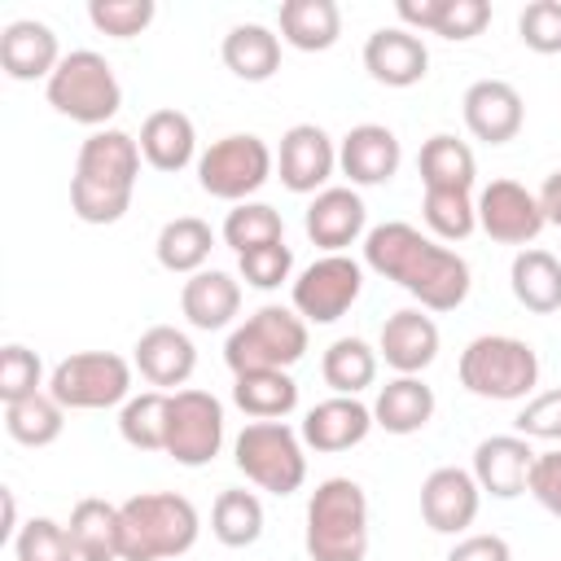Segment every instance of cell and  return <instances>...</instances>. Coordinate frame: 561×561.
Listing matches in <instances>:
<instances>
[{
	"mask_svg": "<svg viewBox=\"0 0 561 561\" xmlns=\"http://www.w3.org/2000/svg\"><path fill=\"white\" fill-rule=\"evenodd\" d=\"M364 267L408 289L425 311H456L469 298V263L403 219H386L364 237Z\"/></svg>",
	"mask_w": 561,
	"mask_h": 561,
	"instance_id": "6da1fadb",
	"label": "cell"
},
{
	"mask_svg": "<svg viewBox=\"0 0 561 561\" xmlns=\"http://www.w3.org/2000/svg\"><path fill=\"white\" fill-rule=\"evenodd\" d=\"M140 175V140L123 127H101L79 145L70 175V210L83 224H118L131 210Z\"/></svg>",
	"mask_w": 561,
	"mask_h": 561,
	"instance_id": "7a4b0ae2",
	"label": "cell"
},
{
	"mask_svg": "<svg viewBox=\"0 0 561 561\" xmlns=\"http://www.w3.org/2000/svg\"><path fill=\"white\" fill-rule=\"evenodd\" d=\"M118 517L123 561H180L202 535V517L180 491H140L118 504Z\"/></svg>",
	"mask_w": 561,
	"mask_h": 561,
	"instance_id": "3957f363",
	"label": "cell"
},
{
	"mask_svg": "<svg viewBox=\"0 0 561 561\" xmlns=\"http://www.w3.org/2000/svg\"><path fill=\"white\" fill-rule=\"evenodd\" d=\"M302 548L311 561L368 557V495L355 478H324L307 500Z\"/></svg>",
	"mask_w": 561,
	"mask_h": 561,
	"instance_id": "277c9868",
	"label": "cell"
},
{
	"mask_svg": "<svg viewBox=\"0 0 561 561\" xmlns=\"http://www.w3.org/2000/svg\"><path fill=\"white\" fill-rule=\"evenodd\" d=\"M456 373L469 394L491 403H517L530 399L539 386V355L513 333H482L460 351Z\"/></svg>",
	"mask_w": 561,
	"mask_h": 561,
	"instance_id": "5b68a950",
	"label": "cell"
},
{
	"mask_svg": "<svg viewBox=\"0 0 561 561\" xmlns=\"http://www.w3.org/2000/svg\"><path fill=\"white\" fill-rule=\"evenodd\" d=\"M44 96L61 118L92 127V131L110 127V118L123 110V83L96 48L66 53L61 66L53 70V79L44 83Z\"/></svg>",
	"mask_w": 561,
	"mask_h": 561,
	"instance_id": "8992f818",
	"label": "cell"
},
{
	"mask_svg": "<svg viewBox=\"0 0 561 561\" xmlns=\"http://www.w3.org/2000/svg\"><path fill=\"white\" fill-rule=\"evenodd\" d=\"M302 355H307V320L280 302H263L224 342V364L232 368V377L259 368H294Z\"/></svg>",
	"mask_w": 561,
	"mask_h": 561,
	"instance_id": "52a82bcc",
	"label": "cell"
},
{
	"mask_svg": "<svg viewBox=\"0 0 561 561\" xmlns=\"http://www.w3.org/2000/svg\"><path fill=\"white\" fill-rule=\"evenodd\" d=\"M237 469L272 495H294L307 482V443L285 421H250L232 438Z\"/></svg>",
	"mask_w": 561,
	"mask_h": 561,
	"instance_id": "ba28073f",
	"label": "cell"
},
{
	"mask_svg": "<svg viewBox=\"0 0 561 561\" xmlns=\"http://www.w3.org/2000/svg\"><path fill=\"white\" fill-rule=\"evenodd\" d=\"M272 171H276V153L254 131L219 136L197 158V184H202V193H210L219 202H232V206L254 202V193L272 180Z\"/></svg>",
	"mask_w": 561,
	"mask_h": 561,
	"instance_id": "9c48e42d",
	"label": "cell"
},
{
	"mask_svg": "<svg viewBox=\"0 0 561 561\" xmlns=\"http://www.w3.org/2000/svg\"><path fill=\"white\" fill-rule=\"evenodd\" d=\"M131 359L114 351H75L48 373V394L66 412H101L131 399Z\"/></svg>",
	"mask_w": 561,
	"mask_h": 561,
	"instance_id": "30bf717a",
	"label": "cell"
},
{
	"mask_svg": "<svg viewBox=\"0 0 561 561\" xmlns=\"http://www.w3.org/2000/svg\"><path fill=\"white\" fill-rule=\"evenodd\" d=\"M359 294H364V263H355L351 254H320L294 280L289 307L307 324H333L359 302Z\"/></svg>",
	"mask_w": 561,
	"mask_h": 561,
	"instance_id": "8fae6325",
	"label": "cell"
},
{
	"mask_svg": "<svg viewBox=\"0 0 561 561\" xmlns=\"http://www.w3.org/2000/svg\"><path fill=\"white\" fill-rule=\"evenodd\" d=\"M224 447V403L210 390H171V430L167 456L184 469H202Z\"/></svg>",
	"mask_w": 561,
	"mask_h": 561,
	"instance_id": "7c38bea8",
	"label": "cell"
},
{
	"mask_svg": "<svg viewBox=\"0 0 561 561\" xmlns=\"http://www.w3.org/2000/svg\"><path fill=\"white\" fill-rule=\"evenodd\" d=\"M478 228L491 241H500V245H522L526 250L548 228V219L539 210V197L526 184H517V180H491L478 193Z\"/></svg>",
	"mask_w": 561,
	"mask_h": 561,
	"instance_id": "4fadbf2b",
	"label": "cell"
},
{
	"mask_svg": "<svg viewBox=\"0 0 561 561\" xmlns=\"http://www.w3.org/2000/svg\"><path fill=\"white\" fill-rule=\"evenodd\" d=\"M337 171V145L320 123H294L276 149V175L289 193H324Z\"/></svg>",
	"mask_w": 561,
	"mask_h": 561,
	"instance_id": "5bb4252c",
	"label": "cell"
},
{
	"mask_svg": "<svg viewBox=\"0 0 561 561\" xmlns=\"http://www.w3.org/2000/svg\"><path fill=\"white\" fill-rule=\"evenodd\" d=\"M482 486L460 465H438L421 482V517L434 535H465L478 522Z\"/></svg>",
	"mask_w": 561,
	"mask_h": 561,
	"instance_id": "9a60e30c",
	"label": "cell"
},
{
	"mask_svg": "<svg viewBox=\"0 0 561 561\" xmlns=\"http://www.w3.org/2000/svg\"><path fill=\"white\" fill-rule=\"evenodd\" d=\"M460 114L473 140L482 145H508L526 123V101L508 79H478L460 96Z\"/></svg>",
	"mask_w": 561,
	"mask_h": 561,
	"instance_id": "2e32d148",
	"label": "cell"
},
{
	"mask_svg": "<svg viewBox=\"0 0 561 561\" xmlns=\"http://www.w3.org/2000/svg\"><path fill=\"white\" fill-rule=\"evenodd\" d=\"M403 162V145L386 123H355L337 140V171L351 180V188H373L394 180Z\"/></svg>",
	"mask_w": 561,
	"mask_h": 561,
	"instance_id": "e0dca14e",
	"label": "cell"
},
{
	"mask_svg": "<svg viewBox=\"0 0 561 561\" xmlns=\"http://www.w3.org/2000/svg\"><path fill=\"white\" fill-rule=\"evenodd\" d=\"M302 228L324 254H346V245L368 237V206L351 184H329L324 193L311 197Z\"/></svg>",
	"mask_w": 561,
	"mask_h": 561,
	"instance_id": "ac0fdd59",
	"label": "cell"
},
{
	"mask_svg": "<svg viewBox=\"0 0 561 561\" xmlns=\"http://www.w3.org/2000/svg\"><path fill=\"white\" fill-rule=\"evenodd\" d=\"M438 324L425 307H403L394 316H386L381 337H377V355L399 373V377H421L434 359H438Z\"/></svg>",
	"mask_w": 561,
	"mask_h": 561,
	"instance_id": "d6986e66",
	"label": "cell"
},
{
	"mask_svg": "<svg viewBox=\"0 0 561 561\" xmlns=\"http://www.w3.org/2000/svg\"><path fill=\"white\" fill-rule=\"evenodd\" d=\"M535 447L522 434H491L473 447V478L482 486V495L495 500H517L530 486V469H535Z\"/></svg>",
	"mask_w": 561,
	"mask_h": 561,
	"instance_id": "ffe728a7",
	"label": "cell"
},
{
	"mask_svg": "<svg viewBox=\"0 0 561 561\" xmlns=\"http://www.w3.org/2000/svg\"><path fill=\"white\" fill-rule=\"evenodd\" d=\"M364 70L381 88H412L430 75V48L408 26H377L364 39Z\"/></svg>",
	"mask_w": 561,
	"mask_h": 561,
	"instance_id": "44dd1931",
	"label": "cell"
},
{
	"mask_svg": "<svg viewBox=\"0 0 561 561\" xmlns=\"http://www.w3.org/2000/svg\"><path fill=\"white\" fill-rule=\"evenodd\" d=\"M373 425H377V421H373V408L359 403V394H333V399H320V403L302 416L298 434H302V443H307L311 451L333 456V451L359 447V443L373 434Z\"/></svg>",
	"mask_w": 561,
	"mask_h": 561,
	"instance_id": "7402d4cb",
	"label": "cell"
},
{
	"mask_svg": "<svg viewBox=\"0 0 561 561\" xmlns=\"http://www.w3.org/2000/svg\"><path fill=\"white\" fill-rule=\"evenodd\" d=\"M61 44L57 31L39 18H18L0 31V70L18 83H35V79H53V70L61 66Z\"/></svg>",
	"mask_w": 561,
	"mask_h": 561,
	"instance_id": "603a6c76",
	"label": "cell"
},
{
	"mask_svg": "<svg viewBox=\"0 0 561 561\" xmlns=\"http://www.w3.org/2000/svg\"><path fill=\"white\" fill-rule=\"evenodd\" d=\"M131 364H136V373H140L153 390H175V386H184V381L193 377V368H197V346H193V337H188L184 329H175V324H153V329H145V333L136 337Z\"/></svg>",
	"mask_w": 561,
	"mask_h": 561,
	"instance_id": "cb8c5ba5",
	"label": "cell"
},
{
	"mask_svg": "<svg viewBox=\"0 0 561 561\" xmlns=\"http://www.w3.org/2000/svg\"><path fill=\"white\" fill-rule=\"evenodd\" d=\"M180 311L193 329L202 333H215V329H228L241 311V280L232 272H219V267H202L193 272L184 285H180Z\"/></svg>",
	"mask_w": 561,
	"mask_h": 561,
	"instance_id": "d4e9b609",
	"label": "cell"
},
{
	"mask_svg": "<svg viewBox=\"0 0 561 561\" xmlns=\"http://www.w3.org/2000/svg\"><path fill=\"white\" fill-rule=\"evenodd\" d=\"M140 158L162 171V175H175L184 171L188 162H197V127L184 110H153L145 114L140 123Z\"/></svg>",
	"mask_w": 561,
	"mask_h": 561,
	"instance_id": "484cf974",
	"label": "cell"
},
{
	"mask_svg": "<svg viewBox=\"0 0 561 561\" xmlns=\"http://www.w3.org/2000/svg\"><path fill=\"white\" fill-rule=\"evenodd\" d=\"M66 530H70V543H75L79 561H123V517H118V504L83 495L70 508Z\"/></svg>",
	"mask_w": 561,
	"mask_h": 561,
	"instance_id": "4316f807",
	"label": "cell"
},
{
	"mask_svg": "<svg viewBox=\"0 0 561 561\" xmlns=\"http://www.w3.org/2000/svg\"><path fill=\"white\" fill-rule=\"evenodd\" d=\"M434 408H438V399L421 377H390L373 399V421L386 434L408 438L434 421Z\"/></svg>",
	"mask_w": 561,
	"mask_h": 561,
	"instance_id": "83f0119b",
	"label": "cell"
},
{
	"mask_svg": "<svg viewBox=\"0 0 561 561\" xmlns=\"http://www.w3.org/2000/svg\"><path fill=\"white\" fill-rule=\"evenodd\" d=\"M508 289L535 316L561 311V259L552 250H539V245L517 250L513 267H508Z\"/></svg>",
	"mask_w": 561,
	"mask_h": 561,
	"instance_id": "f1b7e54d",
	"label": "cell"
},
{
	"mask_svg": "<svg viewBox=\"0 0 561 561\" xmlns=\"http://www.w3.org/2000/svg\"><path fill=\"white\" fill-rule=\"evenodd\" d=\"M280 44L298 53H329L342 39V9L333 0H285L276 13Z\"/></svg>",
	"mask_w": 561,
	"mask_h": 561,
	"instance_id": "f546056e",
	"label": "cell"
},
{
	"mask_svg": "<svg viewBox=\"0 0 561 561\" xmlns=\"http://www.w3.org/2000/svg\"><path fill=\"white\" fill-rule=\"evenodd\" d=\"M224 66L245 83H267L280 70V35L263 22H237L219 44Z\"/></svg>",
	"mask_w": 561,
	"mask_h": 561,
	"instance_id": "4dcf8cb0",
	"label": "cell"
},
{
	"mask_svg": "<svg viewBox=\"0 0 561 561\" xmlns=\"http://www.w3.org/2000/svg\"><path fill=\"white\" fill-rule=\"evenodd\" d=\"M416 171L425 188H443V193H473L478 180V158L465 140H456L451 131H434L421 153H416Z\"/></svg>",
	"mask_w": 561,
	"mask_h": 561,
	"instance_id": "1f68e13d",
	"label": "cell"
},
{
	"mask_svg": "<svg viewBox=\"0 0 561 561\" xmlns=\"http://www.w3.org/2000/svg\"><path fill=\"white\" fill-rule=\"evenodd\" d=\"M232 403L254 421H285L298 408V381L289 368H259L232 377Z\"/></svg>",
	"mask_w": 561,
	"mask_h": 561,
	"instance_id": "d6a6232c",
	"label": "cell"
},
{
	"mask_svg": "<svg viewBox=\"0 0 561 561\" xmlns=\"http://www.w3.org/2000/svg\"><path fill=\"white\" fill-rule=\"evenodd\" d=\"M210 250H215V232H210V224L197 219V215H175V219H167L162 232H158V241H153L158 267H167V272H175V276L202 272L206 259H210Z\"/></svg>",
	"mask_w": 561,
	"mask_h": 561,
	"instance_id": "836d02e7",
	"label": "cell"
},
{
	"mask_svg": "<svg viewBox=\"0 0 561 561\" xmlns=\"http://www.w3.org/2000/svg\"><path fill=\"white\" fill-rule=\"evenodd\" d=\"M171 390H140L118 408V434L136 451H167Z\"/></svg>",
	"mask_w": 561,
	"mask_h": 561,
	"instance_id": "e575fe53",
	"label": "cell"
},
{
	"mask_svg": "<svg viewBox=\"0 0 561 561\" xmlns=\"http://www.w3.org/2000/svg\"><path fill=\"white\" fill-rule=\"evenodd\" d=\"M377 351L364 337H337L320 355V377L333 394H359L377 381Z\"/></svg>",
	"mask_w": 561,
	"mask_h": 561,
	"instance_id": "d590c367",
	"label": "cell"
},
{
	"mask_svg": "<svg viewBox=\"0 0 561 561\" xmlns=\"http://www.w3.org/2000/svg\"><path fill=\"white\" fill-rule=\"evenodd\" d=\"M4 430H9V438L22 443V447H48V443H57L61 430H66V408H61L48 390L26 394V399H18V403H4Z\"/></svg>",
	"mask_w": 561,
	"mask_h": 561,
	"instance_id": "8d00e7d4",
	"label": "cell"
},
{
	"mask_svg": "<svg viewBox=\"0 0 561 561\" xmlns=\"http://www.w3.org/2000/svg\"><path fill=\"white\" fill-rule=\"evenodd\" d=\"M210 535L224 548H250L263 535V500L254 491H219L210 504Z\"/></svg>",
	"mask_w": 561,
	"mask_h": 561,
	"instance_id": "74e56055",
	"label": "cell"
},
{
	"mask_svg": "<svg viewBox=\"0 0 561 561\" xmlns=\"http://www.w3.org/2000/svg\"><path fill=\"white\" fill-rule=\"evenodd\" d=\"M285 241V219L276 206L267 202H241L224 215V245H232L237 254L259 250V245H276Z\"/></svg>",
	"mask_w": 561,
	"mask_h": 561,
	"instance_id": "f35d334b",
	"label": "cell"
},
{
	"mask_svg": "<svg viewBox=\"0 0 561 561\" xmlns=\"http://www.w3.org/2000/svg\"><path fill=\"white\" fill-rule=\"evenodd\" d=\"M421 219L434 241H465L478 228V197L473 193H443L425 188L421 197Z\"/></svg>",
	"mask_w": 561,
	"mask_h": 561,
	"instance_id": "ab89813d",
	"label": "cell"
},
{
	"mask_svg": "<svg viewBox=\"0 0 561 561\" xmlns=\"http://www.w3.org/2000/svg\"><path fill=\"white\" fill-rule=\"evenodd\" d=\"M13 557L18 561H79L66 522L57 517H31L13 535Z\"/></svg>",
	"mask_w": 561,
	"mask_h": 561,
	"instance_id": "60d3db41",
	"label": "cell"
},
{
	"mask_svg": "<svg viewBox=\"0 0 561 561\" xmlns=\"http://www.w3.org/2000/svg\"><path fill=\"white\" fill-rule=\"evenodd\" d=\"M39 390H48V381H44V359H39L31 346L9 342V346L0 351V399H4V403H18V399L39 394Z\"/></svg>",
	"mask_w": 561,
	"mask_h": 561,
	"instance_id": "b9f144b4",
	"label": "cell"
},
{
	"mask_svg": "<svg viewBox=\"0 0 561 561\" xmlns=\"http://www.w3.org/2000/svg\"><path fill=\"white\" fill-rule=\"evenodd\" d=\"M153 13H158L153 0H92L88 4V22L114 39H131V35L149 31Z\"/></svg>",
	"mask_w": 561,
	"mask_h": 561,
	"instance_id": "7bdbcfd3",
	"label": "cell"
},
{
	"mask_svg": "<svg viewBox=\"0 0 561 561\" xmlns=\"http://www.w3.org/2000/svg\"><path fill=\"white\" fill-rule=\"evenodd\" d=\"M517 39L539 57L561 53V0H530L517 13Z\"/></svg>",
	"mask_w": 561,
	"mask_h": 561,
	"instance_id": "ee69618b",
	"label": "cell"
},
{
	"mask_svg": "<svg viewBox=\"0 0 561 561\" xmlns=\"http://www.w3.org/2000/svg\"><path fill=\"white\" fill-rule=\"evenodd\" d=\"M237 272H241V280L254 285V289H280V285L289 280V272H294V250H289L285 241L245 250V254H237Z\"/></svg>",
	"mask_w": 561,
	"mask_h": 561,
	"instance_id": "f6af8a7d",
	"label": "cell"
},
{
	"mask_svg": "<svg viewBox=\"0 0 561 561\" xmlns=\"http://www.w3.org/2000/svg\"><path fill=\"white\" fill-rule=\"evenodd\" d=\"M513 434L522 438H539V443H561V386L557 390H539L522 403V412L513 416Z\"/></svg>",
	"mask_w": 561,
	"mask_h": 561,
	"instance_id": "bcb514c9",
	"label": "cell"
},
{
	"mask_svg": "<svg viewBox=\"0 0 561 561\" xmlns=\"http://www.w3.org/2000/svg\"><path fill=\"white\" fill-rule=\"evenodd\" d=\"M486 22H491V4H486V0H447L443 22H438V31H434V35L465 44V39L482 35V31H486Z\"/></svg>",
	"mask_w": 561,
	"mask_h": 561,
	"instance_id": "7dc6e473",
	"label": "cell"
},
{
	"mask_svg": "<svg viewBox=\"0 0 561 561\" xmlns=\"http://www.w3.org/2000/svg\"><path fill=\"white\" fill-rule=\"evenodd\" d=\"M552 517H561V447L557 451H539L535 469H530V486H526Z\"/></svg>",
	"mask_w": 561,
	"mask_h": 561,
	"instance_id": "c3c4849f",
	"label": "cell"
},
{
	"mask_svg": "<svg viewBox=\"0 0 561 561\" xmlns=\"http://www.w3.org/2000/svg\"><path fill=\"white\" fill-rule=\"evenodd\" d=\"M447 561H513V548L504 535H460L447 552Z\"/></svg>",
	"mask_w": 561,
	"mask_h": 561,
	"instance_id": "681fc988",
	"label": "cell"
},
{
	"mask_svg": "<svg viewBox=\"0 0 561 561\" xmlns=\"http://www.w3.org/2000/svg\"><path fill=\"white\" fill-rule=\"evenodd\" d=\"M443 9H447V0H399L394 4V13H399V22L408 26V31H438V22H443Z\"/></svg>",
	"mask_w": 561,
	"mask_h": 561,
	"instance_id": "f907efd6",
	"label": "cell"
},
{
	"mask_svg": "<svg viewBox=\"0 0 561 561\" xmlns=\"http://www.w3.org/2000/svg\"><path fill=\"white\" fill-rule=\"evenodd\" d=\"M535 197H539V210H543V219H548L552 228H561V171H552Z\"/></svg>",
	"mask_w": 561,
	"mask_h": 561,
	"instance_id": "816d5d0a",
	"label": "cell"
},
{
	"mask_svg": "<svg viewBox=\"0 0 561 561\" xmlns=\"http://www.w3.org/2000/svg\"><path fill=\"white\" fill-rule=\"evenodd\" d=\"M0 495H4V526H0V535L13 543V535L22 530V526H18V504H13V491H9V486H4Z\"/></svg>",
	"mask_w": 561,
	"mask_h": 561,
	"instance_id": "f5cc1de1",
	"label": "cell"
}]
</instances>
